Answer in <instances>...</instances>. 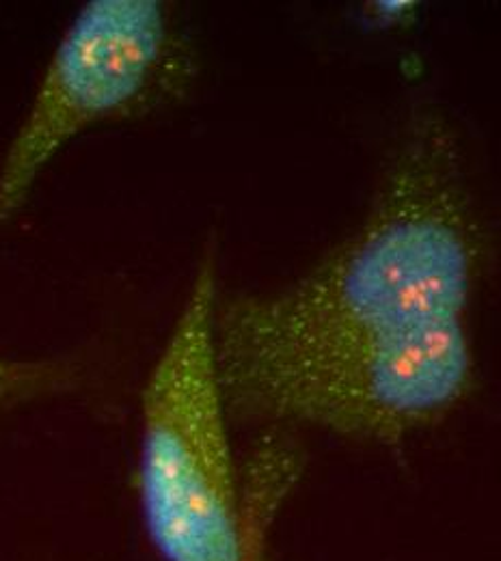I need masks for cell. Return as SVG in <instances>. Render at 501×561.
Returning a JSON list of instances; mask_svg holds the SVG:
<instances>
[{"instance_id":"obj_1","label":"cell","mask_w":501,"mask_h":561,"mask_svg":"<svg viewBox=\"0 0 501 561\" xmlns=\"http://www.w3.org/2000/svg\"><path fill=\"white\" fill-rule=\"evenodd\" d=\"M482 231L454 128L415 117L357 229L303 277L218 298L215 335L229 417L264 423L273 402L353 352L467 320Z\"/></svg>"},{"instance_id":"obj_2","label":"cell","mask_w":501,"mask_h":561,"mask_svg":"<svg viewBox=\"0 0 501 561\" xmlns=\"http://www.w3.org/2000/svg\"><path fill=\"white\" fill-rule=\"evenodd\" d=\"M218 298L208 247L145 382L137 491L147 540L162 561H238L242 551L240 467L216 356Z\"/></svg>"},{"instance_id":"obj_3","label":"cell","mask_w":501,"mask_h":561,"mask_svg":"<svg viewBox=\"0 0 501 561\" xmlns=\"http://www.w3.org/2000/svg\"><path fill=\"white\" fill-rule=\"evenodd\" d=\"M195 57L160 0H91L55 46L0 160V227L29 204L50 162L80 135L182 95Z\"/></svg>"},{"instance_id":"obj_4","label":"cell","mask_w":501,"mask_h":561,"mask_svg":"<svg viewBox=\"0 0 501 561\" xmlns=\"http://www.w3.org/2000/svg\"><path fill=\"white\" fill-rule=\"evenodd\" d=\"M474 371L467 320L432 324L305 376L275 400L264 423L396 443L452 413L474 387Z\"/></svg>"},{"instance_id":"obj_5","label":"cell","mask_w":501,"mask_h":561,"mask_svg":"<svg viewBox=\"0 0 501 561\" xmlns=\"http://www.w3.org/2000/svg\"><path fill=\"white\" fill-rule=\"evenodd\" d=\"M303 473L300 449L282 432L260 438L240 467V527L238 561L269 560V534Z\"/></svg>"},{"instance_id":"obj_6","label":"cell","mask_w":501,"mask_h":561,"mask_svg":"<svg viewBox=\"0 0 501 561\" xmlns=\"http://www.w3.org/2000/svg\"><path fill=\"white\" fill-rule=\"evenodd\" d=\"M78 367L68 358H29L0 354V411L70 391Z\"/></svg>"}]
</instances>
